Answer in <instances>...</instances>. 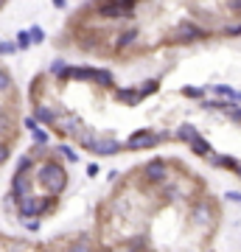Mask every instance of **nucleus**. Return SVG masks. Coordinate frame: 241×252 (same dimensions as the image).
Segmentation results:
<instances>
[{"mask_svg":"<svg viewBox=\"0 0 241 252\" xmlns=\"http://www.w3.org/2000/svg\"><path fill=\"white\" fill-rule=\"evenodd\" d=\"M36 182H42L54 196H59V193L68 188V171H65L56 160H45L42 165L36 168Z\"/></svg>","mask_w":241,"mask_h":252,"instance_id":"nucleus-1","label":"nucleus"},{"mask_svg":"<svg viewBox=\"0 0 241 252\" xmlns=\"http://www.w3.org/2000/svg\"><path fill=\"white\" fill-rule=\"evenodd\" d=\"M20 216H42L56 207V196H20Z\"/></svg>","mask_w":241,"mask_h":252,"instance_id":"nucleus-2","label":"nucleus"},{"mask_svg":"<svg viewBox=\"0 0 241 252\" xmlns=\"http://www.w3.org/2000/svg\"><path fill=\"white\" fill-rule=\"evenodd\" d=\"M171 137V132L166 129V132H152V129H140V132H135L129 140H126V146L129 149H152V146L157 143H166Z\"/></svg>","mask_w":241,"mask_h":252,"instance_id":"nucleus-3","label":"nucleus"},{"mask_svg":"<svg viewBox=\"0 0 241 252\" xmlns=\"http://www.w3.org/2000/svg\"><path fill=\"white\" fill-rule=\"evenodd\" d=\"M93 9L99 11L104 20H118V17H135V9L124 6V0H96Z\"/></svg>","mask_w":241,"mask_h":252,"instance_id":"nucleus-4","label":"nucleus"},{"mask_svg":"<svg viewBox=\"0 0 241 252\" xmlns=\"http://www.w3.org/2000/svg\"><path fill=\"white\" fill-rule=\"evenodd\" d=\"M207 31L205 28H199L197 23H179L177 28H174V42H197V39H205Z\"/></svg>","mask_w":241,"mask_h":252,"instance_id":"nucleus-5","label":"nucleus"},{"mask_svg":"<svg viewBox=\"0 0 241 252\" xmlns=\"http://www.w3.org/2000/svg\"><path fill=\"white\" fill-rule=\"evenodd\" d=\"M166 177H169V165L163 160H152L143 165V180L152 182V185H160V182H166Z\"/></svg>","mask_w":241,"mask_h":252,"instance_id":"nucleus-6","label":"nucleus"},{"mask_svg":"<svg viewBox=\"0 0 241 252\" xmlns=\"http://www.w3.org/2000/svg\"><path fill=\"white\" fill-rule=\"evenodd\" d=\"M96 67H84V64H65V70L59 73L62 81H93Z\"/></svg>","mask_w":241,"mask_h":252,"instance_id":"nucleus-7","label":"nucleus"},{"mask_svg":"<svg viewBox=\"0 0 241 252\" xmlns=\"http://www.w3.org/2000/svg\"><path fill=\"white\" fill-rule=\"evenodd\" d=\"M121 149H124V146L118 143V140H109V137H101V140L96 137V140L90 143V152L99 154V157H112V154H118Z\"/></svg>","mask_w":241,"mask_h":252,"instance_id":"nucleus-8","label":"nucleus"},{"mask_svg":"<svg viewBox=\"0 0 241 252\" xmlns=\"http://www.w3.org/2000/svg\"><path fill=\"white\" fill-rule=\"evenodd\" d=\"M28 190H31V171H14V177H11V196L20 199L26 196Z\"/></svg>","mask_w":241,"mask_h":252,"instance_id":"nucleus-9","label":"nucleus"},{"mask_svg":"<svg viewBox=\"0 0 241 252\" xmlns=\"http://www.w3.org/2000/svg\"><path fill=\"white\" fill-rule=\"evenodd\" d=\"M138 36H140V28H124V31H118L115 34V51H124V48L135 45L138 42Z\"/></svg>","mask_w":241,"mask_h":252,"instance_id":"nucleus-10","label":"nucleus"},{"mask_svg":"<svg viewBox=\"0 0 241 252\" xmlns=\"http://www.w3.org/2000/svg\"><path fill=\"white\" fill-rule=\"evenodd\" d=\"M210 216H213V210H210V205H197L194 210H191V221H194L197 227L210 224Z\"/></svg>","mask_w":241,"mask_h":252,"instance_id":"nucleus-11","label":"nucleus"},{"mask_svg":"<svg viewBox=\"0 0 241 252\" xmlns=\"http://www.w3.org/2000/svg\"><path fill=\"white\" fill-rule=\"evenodd\" d=\"M205 160H210V165H219V168H224V171H233V165L239 162L236 157H230V154H216V152H210Z\"/></svg>","mask_w":241,"mask_h":252,"instance_id":"nucleus-12","label":"nucleus"},{"mask_svg":"<svg viewBox=\"0 0 241 252\" xmlns=\"http://www.w3.org/2000/svg\"><path fill=\"white\" fill-rule=\"evenodd\" d=\"M188 149H191V152L197 154V157H207V154L213 152V146L207 143V140H205L202 135H197L194 140H188Z\"/></svg>","mask_w":241,"mask_h":252,"instance_id":"nucleus-13","label":"nucleus"},{"mask_svg":"<svg viewBox=\"0 0 241 252\" xmlns=\"http://www.w3.org/2000/svg\"><path fill=\"white\" fill-rule=\"evenodd\" d=\"M115 98L118 101H124V104H138L140 101V93L135 90V87H115Z\"/></svg>","mask_w":241,"mask_h":252,"instance_id":"nucleus-14","label":"nucleus"},{"mask_svg":"<svg viewBox=\"0 0 241 252\" xmlns=\"http://www.w3.org/2000/svg\"><path fill=\"white\" fill-rule=\"evenodd\" d=\"M34 118L39 121V124H45V126H54L59 115H56V109H51V107H36Z\"/></svg>","mask_w":241,"mask_h":252,"instance_id":"nucleus-15","label":"nucleus"},{"mask_svg":"<svg viewBox=\"0 0 241 252\" xmlns=\"http://www.w3.org/2000/svg\"><path fill=\"white\" fill-rule=\"evenodd\" d=\"M93 81H96V84H101V87H115V76H112V73L109 70H99V67H96V73H93Z\"/></svg>","mask_w":241,"mask_h":252,"instance_id":"nucleus-16","label":"nucleus"},{"mask_svg":"<svg viewBox=\"0 0 241 252\" xmlns=\"http://www.w3.org/2000/svg\"><path fill=\"white\" fill-rule=\"evenodd\" d=\"M197 135H199V132H197V126H194V124H188V121H185V124H179V126H177V137L182 140V143L194 140Z\"/></svg>","mask_w":241,"mask_h":252,"instance_id":"nucleus-17","label":"nucleus"},{"mask_svg":"<svg viewBox=\"0 0 241 252\" xmlns=\"http://www.w3.org/2000/svg\"><path fill=\"white\" fill-rule=\"evenodd\" d=\"M54 126H59V129H62V132H65V135H76V132H79V129H81V124H79V118H65V124H59V121H56V124Z\"/></svg>","mask_w":241,"mask_h":252,"instance_id":"nucleus-18","label":"nucleus"},{"mask_svg":"<svg viewBox=\"0 0 241 252\" xmlns=\"http://www.w3.org/2000/svg\"><path fill=\"white\" fill-rule=\"evenodd\" d=\"M157 90H160V79H149V81H143L140 87H138L140 98H146V95H154Z\"/></svg>","mask_w":241,"mask_h":252,"instance_id":"nucleus-19","label":"nucleus"},{"mask_svg":"<svg viewBox=\"0 0 241 252\" xmlns=\"http://www.w3.org/2000/svg\"><path fill=\"white\" fill-rule=\"evenodd\" d=\"M160 185H163V199L166 202H179L182 199V190L177 185H166V182H160Z\"/></svg>","mask_w":241,"mask_h":252,"instance_id":"nucleus-20","label":"nucleus"},{"mask_svg":"<svg viewBox=\"0 0 241 252\" xmlns=\"http://www.w3.org/2000/svg\"><path fill=\"white\" fill-rule=\"evenodd\" d=\"M205 90H210L213 95H227L230 101H236V87H227V84H213V87H205Z\"/></svg>","mask_w":241,"mask_h":252,"instance_id":"nucleus-21","label":"nucleus"},{"mask_svg":"<svg viewBox=\"0 0 241 252\" xmlns=\"http://www.w3.org/2000/svg\"><path fill=\"white\" fill-rule=\"evenodd\" d=\"M28 36H31V45H42V42H45V31L39 26L28 28Z\"/></svg>","mask_w":241,"mask_h":252,"instance_id":"nucleus-22","label":"nucleus"},{"mask_svg":"<svg viewBox=\"0 0 241 252\" xmlns=\"http://www.w3.org/2000/svg\"><path fill=\"white\" fill-rule=\"evenodd\" d=\"M56 152H59V154H62V157H65V160H68V162H79V152H73V149H70V146H59V149H56Z\"/></svg>","mask_w":241,"mask_h":252,"instance_id":"nucleus-23","label":"nucleus"},{"mask_svg":"<svg viewBox=\"0 0 241 252\" xmlns=\"http://www.w3.org/2000/svg\"><path fill=\"white\" fill-rule=\"evenodd\" d=\"M205 87H191V84H185V87H182V95H188V98H202V95H205Z\"/></svg>","mask_w":241,"mask_h":252,"instance_id":"nucleus-24","label":"nucleus"},{"mask_svg":"<svg viewBox=\"0 0 241 252\" xmlns=\"http://www.w3.org/2000/svg\"><path fill=\"white\" fill-rule=\"evenodd\" d=\"M34 165H36V160H34V157H31V154H23V157H20V165H17V171H31Z\"/></svg>","mask_w":241,"mask_h":252,"instance_id":"nucleus-25","label":"nucleus"},{"mask_svg":"<svg viewBox=\"0 0 241 252\" xmlns=\"http://www.w3.org/2000/svg\"><path fill=\"white\" fill-rule=\"evenodd\" d=\"M11 90V73L9 70H0V95Z\"/></svg>","mask_w":241,"mask_h":252,"instance_id":"nucleus-26","label":"nucleus"},{"mask_svg":"<svg viewBox=\"0 0 241 252\" xmlns=\"http://www.w3.org/2000/svg\"><path fill=\"white\" fill-rule=\"evenodd\" d=\"M31 137H34L36 143H45V146H48V140H51V137H48V132H45L42 126H34V129H31Z\"/></svg>","mask_w":241,"mask_h":252,"instance_id":"nucleus-27","label":"nucleus"},{"mask_svg":"<svg viewBox=\"0 0 241 252\" xmlns=\"http://www.w3.org/2000/svg\"><path fill=\"white\" fill-rule=\"evenodd\" d=\"M31 48V36H28V31H20L17 34V51H28Z\"/></svg>","mask_w":241,"mask_h":252,"instance_id":"nucleus-28","label":"nucleus"},{"mask_svg":"<svg viewBox=\"0 0 241 252\" xmlns=\"http://www.w3.org/2000/svg\"><path fill=\"white\" fill-rule=\"evenodd\" d=\"M11 54H17V42H0V56H11Z\"/></svg>","mask_w":241,"mask_h":252,"instance_id":"nucleus-29","label":"nucleus"},{"mask_svg":"<svg viewBox=\"0 0 241 252\" xmlns=\"http://www.w3.org/2000/svg\"><path fill=\"white\" fill-rule=\"evenodd\" d=\"M222 34L224 36H241V23H236V26H233V23H230V26H224Z\"/></svg>","mask_w":241,"mask_h":252,"instance_id":"nucleus-30","label":"nucleus"},{"mask_svg":"<svg viewBox=\"0 0 241 252\" xmlns=\"http://www.w3.org/2000/svg\"><path fill=\"white\" fill-rule=\"evenodd\" d=\"M224 9L227 11H236V14H241V0H222Z\"/></svg>","mask_w":241,"mask_h":252,"instance_id":"nucleus-31","label":"nucleus"},{"mask_svg":"<svg viewBox=\"0 0 241 252\" xmlns=\"http://www.w3.org/2000/svg\"><path fill=\"white\" fill-rule=\"evenodd\" d=\"M9 154H11V146H9V143H3V140H0V165H3V162L9 160Z\"/></svg>","mask_w":241,"mask_h":252,"instance_id":"nucleus-32","label":"nucleus"},{"mask_svg":"<svg viewBox=\"0 0 241 252\" xmlns=\"http://www.w3.org/2000/svg\"><path fill=\"white\" fill-rule=\"evenodd\" d=\"M62 70H65V62H62V59H54V62H51V73H54V76H59Z\"/></svg>","mask_w":241,"mask_h":252,"instance_id":"nucleus-33","label":"nucleus"},{"mask_svg":"<svg viewBox=\"0 0 241 252\" xmlns=\"http://www.w3.org/2000/svg\"><path fill=\"white\" fill-rule=\"evenodd\" d=\"M143 247H149L146 238H135V241H129V250H143Z\"/></svg>","mask_w":241,"mask_h":252,"instance_id":"nucleus-34","label":"nucleus"},{"mask_svg":"<svg viewBox=\"0 0 241 252\" xmlns=\"http://www.w3.org/2000/svg\"><path fill=\"white\" fill-rule=\"evenodd\" d=\"M23 126H26L28 132H31V129H34V126H39V121H36V118H34V115H28V118H26V121H23Z\"/></svg>","mask_w":241,"mask_h":252,"instance_id":"nucleus-35","label":"nucleus"},{"mask_svg":"<svg viewBox=\"0 0 241 252\" xmlns=\"http://www.w3.org/2000/svg\"><path fill=\"white\" fill-rule=\"evenodd\" d=\"M99 171H101L99 165H87V177H99Z\"/></svg>","mask_w":241,"mask_h":252,"instance_id":"nucleus-36","label":"nucleus"},{"mask_svg":"<svg viewBox=\"0 0 241 252\" xmlns=\"http://www.w3.org/2000/svg\"><path fill=\"white\" fill-rule=\"evenodd\" d=\"M227 199H230V202H241V193H239V190H230V193H227Z\"/></svg>","mask_w":241,"mask_h":252,"instance_id":"nucleus-37","label":"nucleus"},{"mask_svg":"<svg viewBox=\"0 0 241 252\" xmlns=\"http://www.w3.org/2000/svg\"><path fill=\"white\" fill-rule=\"evenodd\" d=\"M230 118H233V121H241V109L233 107V109H230Z\"/></svg>","mask_w":241,"mask_h":252,"instance_id":"nucleus-38","label":"nucleus"},{"mask_svg":"<svg viewBox=\"0 0 241 252\" xmlns=\"http://www.w3.org/2000/svg\"><path fill=\"white\" fill-rule=\"evenodd\" d=\"M51 3H54L56 9H65V6H68V0H51Z\"/></svg>","mask_w":241,"mask_h":252,"instance_id":"nucleus-39","label":"nucleus"},{"mask_svg":"<svg viewBox=\"0 0 241 252\" xmlns=\"http://www.w3.org/2000/svg\"><path fill=\"white\" fill-rule=\"evenodd\" d=\"M236 101H241V90H236Z\"/></svg>","mask_w":241,"mask_h":252,"instance_id":"nucleus-40","label":"nucleus"}]
</instances>
